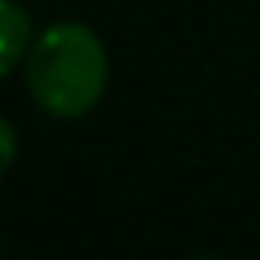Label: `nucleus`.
<instances>
[{"instance_id": "nucleus-1", "label": "nucleus", "mask_w": 260, "mask_h": 260, "mask_svg": "<svg viewBox=\"0 0 260 260\" xmlns=\"http://www.w3.org/2000/svg\"><path fill=\"white\" fill-rule=\"evenodd\" d=\"M107 50L84 23H54L27 50L31 100L54 119H84L107 92Z\"/></svg>"}, {"instance_id": "nucleus-2", "label": "nucleus", "mask_w": 260, "mask_h": 260, "mask_svg": "<svg viewBox=\"0 0 260 260\" xmlns=\"http://www.w3.org/2000/svg\"><path fill=\"white\" fill-rule=\"evenodd\" d=\"M31 16L16 0H0V77H8L31 50Z\"/></svg>"}, {"instance_id": "nucleus-3", "label": "nucleus", "mask_w": 260, "mask_h": 260, "mask_svg": "<svg viewBox=\"0 0 260 260\" xmlns=\"http://www.w3.org/2000/svg\"><path fill=\"white\" fill-rule=\"evenodd\" d=\"M12 161H16V126L0 115V176L12 169Z\"/></svg>"}, {"instance_id": "nucleus-4", "label": "nucleus", "mask_w": 260, "mask_h": 260, "mask_svg": "<svg viewBox=\"0 0 260 260\" xmlns=\"http://www.w3.org/2000/svg\"><path fill=\"white\" fill-rule=\"evenodd\" d=\"M195 260H211V256H195Z\"/></svg>"}]
</instances>
